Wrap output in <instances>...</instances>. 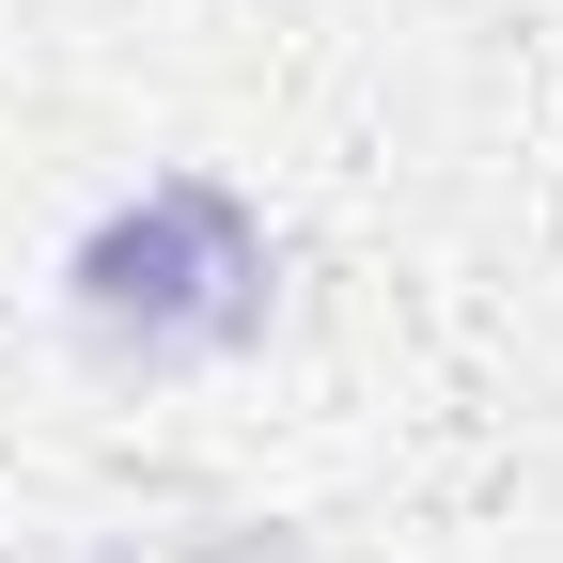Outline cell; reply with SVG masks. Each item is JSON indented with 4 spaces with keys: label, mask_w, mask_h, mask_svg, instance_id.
Returning <instances> with one entry per match:
<instances>
[{
    "label": "cell",
    "mask_w": 563,
    "mask_h": 563,
    "mask_svg": "<svg viewBox=\"0 0 563 563\" xmlns=\"http://www.w3.org/2000/svg\"><path fill=\"white\" fill-rule=\"evenodd\" d=\"M266 329V235H251V203L235 188H141L125 220H95L79 251V344L95 361H141V376H173V361H220V344Z\"/></svg>",
    "instance_id": "obj_1"
}]
</instances>
